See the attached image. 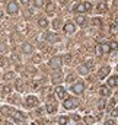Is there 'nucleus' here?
Listing matches in <instances>:
<instances>
[{
    "label": "nucleus",
    "mask_w": 118,
    "mask_h": 125,
    "mask_svg": "<svg viewBox=\"0 0 118 125\" xmlns=\"http://www.w3.org/2000/svg\"><path fill=\"white\" fill-rule=\"evenodd\" d=\"M92 9V4L90 3H80V4H77V6H74V12L76 13H85V12H88V10H90Z\"/></svg>",
    "instance_id": "f257e3e1"
},
{
    "label": "nucleus",
    "mask_w": 118,
    "mask_h": 125,
    "mask_svg": "<svg viewBox=\"0 0 118 125\" xmlns=\"http://www.w3.org/2000/svg\"><path fill=\"white\" fill-rule=\"evenodd\" d=\"M19 12V4L16 3V0H10L7 4V13L9 15H16Z\"/></svg>",
    "instance_id": "f03ea898"
},
{
    "label": "nucleus",
    "mask_w": 118,
    "mask_h": 125,
    "mask_svg": "<svg viewBox=\"0 0 118 125\" xmlns=\"http://www.w3.org/2000/svg\"><path fill=\"white\" fill-rule=\"evenodd\" d=\"M109 51H111L109 44H99V45H96V55L98 57H101L102 54H106Z\"/></svg>",
    "instance_id": "7ed1b4c3"
},
{
    "label": "nucleus",
    "mask_w": 118,
    "mask_h": 125,
    "mask_svg": "<svg viewBox=\"0 0 118 125\" xmlns=\"http://www.w3.org/2000/svg\"><path fill=\"white\" fill-rule=\"evenodd\" d=\"M76 106H77V99H74V97H67L63 102V108H66V109H74Z\"/></svg>",
    "instance_id": "20e7f679"
},
{
    "label": "nucleus",
    "mask_w": 118,
    "mask_h": 125,
    "mask_svg": "<svg viewBox=\"0 0 118 125\" xmlns=\"http://www.w3.org/2000/svg\"><path fill=\"white\" fill-rule=\"evenodd\" d=\"M83 90H85V83H83V82H76V83L71 86V92L76 93V94L83 93Z\"/></svg>",
    "instance_id": "39448f33"
},
{
    "label": "nucleus",
    "mask_w": 118,
    "mask_h": 125,
    "mask_svg": "<svg viewBox=\"0 0 118 125\" xmlns=\"http://www.w3.org/2000/svg\"><path fill=\"white\" fill-rule=\"evenodd\" d=\"M61 64H63V58H61V57H54V58L50 60V67H51L53 70H60Z\"/></svg>",
    "instance_id": "423d86ee"
},
{
    "label": "nucleus",
    "mask_w": 118,
    "mask_h": 125,
    "mask_svg": "<svg viewBox=\"0 0 118 125\" xmlns=\"http://www.w3.org/2000/svg\"><path fill=\"white\" fill-rule=\"evenodd\" d=\"M25 105H26L28 108H34V106H36V105H38V97L34 96V94L26 96V99H25Z\"/></svg>",
    "instance_id": "0eeeda50"
},
{
    "label": "nucleus",
    "mask_w": 118,
    "mask_h": 125,
    "mask_svg": "<svg viewBox=\"0 0 118 125\" xmlns=\"http://www.w3.org/2000/svg\"><path fill=\"white\" fill-rule=\"evenodd\" d=\"M45 41H48V42H51V44H54V42H59L60 38L57 33H54V32H47L45 33Z\"/></svg>",
    "instance_id": "6e6552de"
},
{
    "label": "nucleus",
    "mask_w": 118,
    "mask_h": 125,
    "mask_svg": "<svg viewBox=\"0 0 118 125\" xmlns=\"http://www.w3.org/2000/svg\"><path fill=\"white\" fill-rule=\"evenodd\" d=\"M12 116L15 119H18V121H25L26 119V115L24 112H21V111H12Z\"/></svg>",
    "instance_id": "1a4fd4ad"
},
{
    "label": "nucleus",
    "mask_w": 118,
    "mask_h": 125,
    "mask_svg": "<svg viewBox=\"0 0 118 125\" xmlns=\"http://www.w3.org/2000/svg\"><path fill=\"white\" fill-rule=\"evenodd\" d=\"M108 87H117L118 86V76H112L108 79Z\"/></svg>",
    "instance_id": "9d476101"
},
{
    "label": "nucleus",
    "mask_w": 118,
    "mask_h": 125,
    "mask_svg": "<svg viewBox=\"0 0 118 125\" xmlns=\"http://www.w3.org/2000/svg\"><path fill=\"white\" fill-rule=\"evenodd\" d=\"M51 80H53V83H56V84L61 83V80H63V73H60V71L54 73V74H53V77H51Z\"/></svg>",
    "instance_id": "9b49d317"
},
{
    "label": "nucleus",
    "mask_w": 118,
    "mask_h": 125,
    "mask_svg": "<svg viewBox=\"0 0 118 125\" xmlns=\"http://www.w3.org/2000/svg\"><path fill=\"white\" fill-rule=\"evenodd\" d=\"M56 93H57V97H59V99H64V100H66V89H64V87L57 86Z\"/></svg>",
    "instance_id": "f8f14e48"
},
{
    "label": "nucleus",
    "mask_w": 118,
    "mask_h": 125,
    "mask_svg": "<svg viewBox=\"0 0 118 125\" xmlns=\"http://www.w3.org/2000/svg\"><path fill=\"white\" fill-rule=\"evenodd\" d=\"M74 31H76V26H74L71 22H67V23L64 25V32H66V33H73Z\"/></svg>",
    "instance_id": "ddd939ff"
},
{
    "label": "nucleus",
    "mask_w": 118,
    "mask_h": 125,
    "mask_svg": "<svg viewBox=\"0 0 118 125\" xmlns=\"http://www.w3.org/2000/svg\"><path fill=\"white\" fill-rule=\"evenodd\" d=\"M108 73H109V67H102V68L99 70L98 77H99V79H105V77L108 76Z\"/></svg>",
    "instance_id": "4468645a"
},
{
    "label": "nucleus",
    "mask_w": 118,
    "mask_h": 125,
    "mask_svg": "<svg viewBox=\"0 0 118 125\" xmlns=\"http://www.w3.org/2000/svg\"><path fill=\"white\" fill-rule=\"evenodd\" d=\"M22 51H24V54H32L34 47H32L31 44H24V45H22Z\"/></svg>",
    "instance_id": "2eb2a0df"
},
{
    "label": "nucleus",
    "mask_w": 118,
    "mask_h": 125,
    "mask_svg": "<svg viewBox=\"0 0 118 125\" xmlns=\"http://www.w3.org/2000/svg\"><path fill=\"white\" fill-rule=\"evenodd\" d=\"M99 93H101V96H111V89L108 86H102L99 89Z\"/></svg>",
    "instance_id": "dca6fc26"
},
{
    "label": "nucleus",
    "mask_w": 118,
    "mask_h": 125,
    "mask_svg": "<svg viewBox=\"0 0 118 125\" xmlns=\"http://www.w3.org/2000/svg\"><path fill=\"white\" fill-rule=\"evenodd\" d=\"M77 71L80 73V74H83V76H86L89 73V67L86 64H83V65H79V68H77Z\"/></svg>",
    "instance_id": "f3484780"
},
{
    "label": "nucleus",
    "mask_w": 118,
    "mask_h": 125,
    "mask_svg": "<svg viewBox=\"0 0 118 125\" xmlns=\"http://www.w3.org/2000/svg\"><path fill=\"white\" fill-rule=\"evenodd\" d=\"M45 10H47V13H53L54 12V3L53 1H47L45 3Z\"/></svg>",
    "instance_id": "a211bd4d"
},
{
    "label": "nucleus",
    "mask_w": 118,
    "mask_h": 125,
    "mask_svg": "<svg viewBox=\"0 0 118 125\" xmlns=\"http://www.w3.org/2000/svg\"><path fill=\"white\" fill-rule=\"evenodd\" d=\"M38 26H39V28H42V29H45V28L48 26V21H47L45 18H41V19L38 21Z\"/></svg>",
    "instance_id": "6ab92c4d"
},
{
    "label": "nucleus",
    "mask_w": 118,
    "mask_h": 125,
    "mask_svg": "<svg viewBox=\"0 0 118 125\" xmlns=\"http://www.w3.org/2000/svg\"><path fill=\"white\" fill-rule=\"evenodd\" d=\"M56 111H57L56 103H48V105H47V112H48V114H54Z\"/></svg>",
    "instance_id": "aec40b11"
},
{
    "label": "nucleus",
    "mask_w": 118,
    "mask_h": 125,
    "mask_svg": "<svg viewBox=\"0 0 118 125\" xmlns=\"http://www.w3.org/2000/svg\"><path fill=\"white\" fill-rule=\"evenodd\" d=\"M85 22H86V18H85L83 15L76 16V23H77V25H85Z\"/></svg>",
    "instance_id": "412c9836"
},
{
    "label": "nucleus",
    "mask_w": 118,
    "mask_h": 125,
    "mask_svg": "<svg viewBox=\"0 0 118 125\" xmlns=\"http://www.w3.org/2000/svg\"><path fill=\"white\" fill-rule=\"evenodd\" d=\"M13 77H15V73H13V71H7V73L3 76L4 80H10V79H13Z\"/></svg>",
    "instance_id": "4be33fe9"
},
{
    "label": "nucleus",
    "mask_w": 118,
    "mask_h": 125,
    "mask_svg": "<svg viewBox=\"0 0 118 125\" xmlns=\"http://www.w3.org/2000/svg\"><path fill=\"white\" fill-rule=\"evenodd\" d=\"M92 23H93L95 26H101V25H102V19H99V18H93V19H92Z\"/></svg>",
    "instance_id": "5701e85b"
},
{
    "label": "nucleus",
    "mask_w": 118,
    "mask_h": 125,
    "mask_svg": "<svg viewBox=\"0 0 118 125\" xmlns=\"http://www.w3.org/2000/svg\"><path fill=\"white\" fill-rule=\"evenodd\" d=\"M109 48H111V50H114V51H117V50H118V42L112 41V42L109 44Z\"/></svg>",
    "instance_id": "b1692460"
},
{
    "label": "nucleus",
    "mask_w": 118,
    "mask_h": 125,
    "mask_svg": "<svg viewBox=\"0 0 118 125\" xmlns=\"http://www.w3.org/2000/svg\"><path fill=\"white\" fill-rule=\"evenodd\" d=\"M59 124L60 125H66L67 124V118H66V116H60L59 118Z\"/></svg>",
    "instance_id": "393cba45"
},
{
    "label": "nucleus",
    "mask_w": 118,
    "mask_h": 125,
    "mask_svg": "<svg viewBox=\"0 0 118 125\" xmlns=\"http://www.w3.org/2000/svg\"><path fill=\"white\" fill-rule=\"evenodd\" d=\"M34 4L36 7H41V6H44V0H34Z\"/></svg>",
    "instance_id": "a878e982"
},
{
    "label": "nucleus",
    "mask_w": 118,
    "mask_h": 125,
    "mask_svg": "<svg viewBox=\"0 0 118 125\" xmlns=\"http://www.w3.org/2000/svg\"><path fill=\"white\" fill-rule=\"evenodd\" d=\"M1 93H3V96H7V94L10 93V87H9V86L3 87V92H1Z\"/></svg>",
    "instance_id": "bb28decb"
},
{
    "label": "nucleus",
    "mask_w": 118,
    "mask_h": 125,
    "mask_svg": "<svg viewBox=\"0 0 118 125\" xmlns=\"http://www.w3.org/2000/svg\"><path fill=\"white\" fill-rule=\"evenodd\" d=\"M60 25H61V22H60L59 19H56V21L53 22V26H54V29H59V28H60Z\"/></svg>",
    "instance_id": "cd10ccee"
},
{
    "label": "nucleus",
    "mask_w": 118,
    "mask_h": 125,
    "mask_svg": "<svg viewBox=\"0 0 118 125\" xmlns=\"http://www.w3.org/2000/svg\"><path fill=\"white\" fill-rule=\"evenodd\" d=\"M3 51H7V45L4 42H0V52H3Z\"/></svg>",
    "instance_id": "c85d7f7f"
},
{
    "label": "nucleus",
    "mask_w": 118,
    "mask_h": 125,
    "mask_svg": "<svg viewBox=\"0 0 118 125\" xmlns=\"http://www.w3.org/2000/svg\"><path fill=\"white\" fill-rule=\"evenodd\" d=\"M0 65H1V67H6V65H7V60L1 57V58H0Z\"/></svg>",
    "instance_id": "c756f323"
},
{
    "label": "nucleus",
    "mask_w": 118,
    "mask_h": 125,
    "mask_svg": "<svg viewBox=\"0 0 118 125\" xmlns=\"http://www.w3.org/2000/svg\"><path fill=\"white\" fill-rule=\"evenodd\" d=\"M85 121H86L88 124H93V122H95V119H93L92 116H86V118H85Z\"/></svg>",
    "instance_id": "7c9ffc66"
},
{
    "label": "nucleus",
    "mask_w": 118,
    "mask_h": 125,
    "mask_svg": "<svg viewBox=\"0 0 118 125\" xmlns=\"http://www.w3.org/2000/svg\"><path fill=\"white\" fill-rule=\"evenodd\" d=\"M111 115H112V116H118V106L115 108V109L111 111Z\"/></svg>",
    "instance_id": "2f4dec72"
},
{
    "label": "nucleus",
    "mask_w": 118,
    "mask_h": 125,
    "mask_svg": "<svg viewBox=\"0 0 118 125\" xmlns=\"http://www.w3.org/2000/svg\"><path fill=\"white\" fill-rule=\"evenodd\" d=\"M41 61V57H39V55H35V57H34V62H39Z\"/></svg>",
    "instance_id": "473e14b6"
},
{
    "label": "nucleus",
    "mask_w": 118,
    "mask_h": 125,
    "mask_svg": "<svg viewBox=\"0 0 118 125\" xmlns=\"http://www.w3.org/2000/svg\"><path fill=\"white\" fill-rule=\"evenodd\" d=\"M98 9H99V10H105V4H99Z\"/></svg>",
    "instance_id": "72a5a7b5"
},
{
    "label": "nucleus",
    "mask_w": 118,
    "mask_h": 125,
    "mask_svg": "<svg viewBox=\"0 0 118 125\" xmlns=\"http://www.w3.org/2000/svg\"><path fill=\"white\" fill-rule=\"evenodd\" d=\"M12 58H13V60H15V61H19V57H18V55H16V54H13V55H12Z\"/></svg>",
    "instance_id": "f704fd0d"
},
{
    "label": "nucleus",
    "mask_w": 118,
    "mask_h": 125,
    "mask_svg": "<svg viewBox=\"0 0 118 125\" xmlns=\"http://www.w3.org/2000/svg\"><path fill=\"white\" fill-rule=\"evenodd\" d=\"M105 125H114V121H112V119H111V121H106Z\"/></svg>",
    "instance_id": "c9c22d12"
},
{
    "label": "nucleus",
    "mask_w": 118,
    "mask_h": 125,
    "mask_svg": "<svg viewBox=\"0 0 118 125\" xmlns=\"http://www.w3.org/2000/svg\"><path fill=\"white\" fill-rule=\"evenodd\" d=\"M70 60H71V57L70 55H66V62H70Z\"/></svg>",
    "instance_id": "e433bc0d"
},
{
    "label": "nucleus",
    "mask_w": 118,
    "mask_h": 125,
    "mask_svg": "<svg viewBox=\"0 0 118 125\" xmlns=\"http://www.w3.org/2000/svg\"><path fill=\"white\" fill-rule=\"evenodd\" d=\"M31 0H21V3H24V4H28Z\"/></svg>",
    "instance_id": "4c0bfd02"
},
{
    "label": "nucleus",
    "mask_w": 118,
    "mask_h": 125,
    "mask_svg": "<svg viewBox=\"0 0 118 125\" xmlns=\"http://www.w3.org/2000/svg\"><path fill=\"white\" fill-rule=\"evenodd\" d=\"M61 1V4H66V0H60Z\"/></svg>",
    "instance_id": "58836bf2"
},
{
    "label": "nucleus",
    "mask_w": 118,
    "mask_h": 125,
    "mask_svg": "<svg viewBox=\"0 0 118 125\" xmlns=\"http://www.w3.org/2000/svg\"><path fill=\"white\" fill-rule=\"evenodd\" d=\"M1 16H3V10L0 9V18H1Z\"/></svg>",
    "instance_id": "ea45409f"
},
{
    "label": "nucleus",
    "mask_w": 118,
    "mask_h": 125,
    "mask_svg": "<svg viewBox=\"0 0 118 125\" xmlns=\"http://www.w3.org/2000/svg\"><path fill=\"white\" fill-rule=\"evenodd\" d=\"M3 125H12V124H10V122H4Z\"/></svg>",
    "instance_id": "a19ab883"
}]
</instances>
